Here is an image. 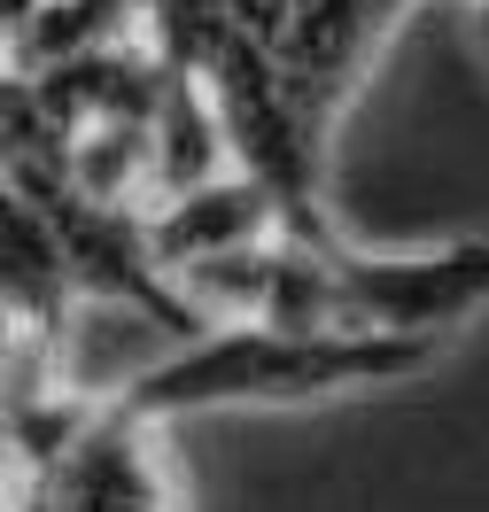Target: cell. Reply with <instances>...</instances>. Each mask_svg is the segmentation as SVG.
Listing matches in <instances>:
<instances>
[{
    "instance_id": "1",
    "label": "cell",
    "mask_w": 489,
    "mask_h": 512,
    "mask_svg": "<svg viewBox=\"0 0 489 512\" xmlns=\"http://www.w3.org/2000/svg\"><path fill=\"white\" fill-rule=\"evenodd\" d=\"M435 365V342L404 334H295V326H202L195 342L163 357L148 381L125 396L140 419H179V412H218V404H319L342 388H389Z\"/></svg>"
},
{
    "instance_id": "2",
    "label": "cell",
    "mask_w": 489,
    "mask_h": 512,
    "mask_svg": "<svg viewBox=\"0 0 489 512\" xmlns=\"http://www.w3.org/2000/svg\"><path fill=\"white\" fill-rule=\"evenodd\" d=\"M326 288H334V326H350V334L435 342L489 303V241H451V249H427V256L334 249Z\"/></svg>"
},
{
    "instance_id": "3",
    "label": "cell",
    "mask_w": 489,
    "mask_h": 512,
    "mask_svg": "<svg viewBox=\"0 0 489 512\" xmlns=\"http://www.w3.org/2000/svg\"><path fill=\"white\" fill-rule=\"evenodd\" d=\"M32 512H187V489L156 419L101 404L39 474Z\"/></svg>"
},
{
    "instance_id": "4",
    "label": "cell",
    "mask_w": 489,
    "mask_h": 512,
    "mask_svg": "<svg viewBox=\"0 0 489 512\" xmlns=\"http://www.w3.org/2000/svg\"><path fill=\"white\" fill-rule=\"evenodd\" d=\"M140 233H148V256H156L163 280H187V272L218 264V256L280 241V210H272V194H264L257 179L218 171V179H202V187L171 194L156 210H140Z\"/></svg>"
},
{
    "instance_id": "5",
    "label": "cell",
    "mask_w": 489,
    "mask_h": 512,
    "mask_svg": "<svg viewBox=\"0 0 489 512\" xmlns=\"http://www.w3.org/2000/svg\"><path fill=\"white\" fill-rule=\"evenodd\" d=\"M218 171H233L218 109H210L195 70H171L156 109H148V210L171 202V194H187V187H202V179H218Z\"/></svg>"
},
{
    "instance_id": "6",
    "label": "cell",
    "mask_w": 489,
    "mask_h": 512,
    "mask_svg": "<svg viewBox=\"0 0 489 512\" xmlns=\"http://www.w3.org/2000/svg\"><path fill=\"white\" fill-rule=\"evenodd\" d=\"M32 489H39V474L24 466V450L0 435V512H32Z\"/></svg>"
},
{
    "instance_id": "7",
    "label": "cell",
    "mask_w": 489,
    "mask_h": 512,
    "mask_svg": "<svg viewBox=\"0 0 489 512\" xmlns=\"http://www.w3.org/2000/svg\"><path fill=\"white\" fill-rule=\"evenodd\" d=\"M482 39H489V0H482Z\"/></svg>"
}]
</instances>
